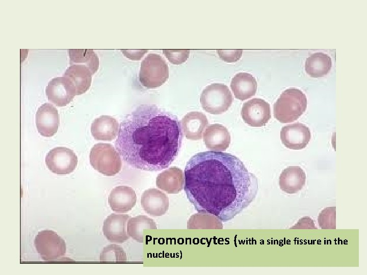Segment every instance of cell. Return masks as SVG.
Returning <instances> with one entry per match:
<instances>
[{"label": "cell", "instance_id": "obj_15", "mask_svg": "<svg viewBox=\"0 0 367 275\" xmlns=\"http://www.w3.org/2000/svg\"><path fill=\"white\" fill-rule=\"evenodd\" d=\"M137 196L135 190L127 186H118L112 189L108 197V203L113 211L125 213L135 206Z\"/></svg>", "mask_w": 367, "mask_h": 275}, {"label": "cell", "instance_id": "obj_7", "mask_svg": "<svg viewBox=\"0 0 367 275\" xmlns=\"http://www.w3.org/2000/svg\"><path fill=\"white\" fill-rule=\"evenodd\" d=\"M34 245L40 257L44 261L61 260L66 253L64 240L50 230L39 232L35 238Z\"/></svg>", "mask_w": 367, "mask_h": 275}, {"label": "cell", "instance_id": "obj_11", "mask_svg": "<svg viewBox=\"0 0 367 275\" xmlns=\"http://www.w3.org/2000/svg\"><path fill=\"white\" fill-rule=\"evenodd\" d=\"M311 138L310 129L304 124L295 123L283 126L280 131V139L287 148L300 150L305 148Z\"/></svg>", "mask_w": 367, "mask_h": 275}, {"label": "cell", "instance_id": "obj_6", "mask_svg": "<svg viewBox=\"0 0 367 275\" xmlns=\"http://www.w3.org/2000/svg\"><path fill=\"white\" fill-rule=\"evenodd\" d=\"M233 101V98L228 87L219 83L206 86L200 97L203 109L212 114H220L226 112Z\"/></svg>", "mask_w": 367, "mask_h": 275}, {"label": "cell", "instance_id": "obj_21", "mask_svg": "<svg viewBox=\"0 0 367 275\" xmlns=\"http://www.w3.org/2000/svg\"><path fill=\"white\" fill-rule=\"evenodd\" d=\"M257 85L256 79L252 74L240 72L232 78L230 88L235 97L243 101L255 94Z\"/></svg>", "mask_w": 367, "mask_h": 275}, {"label": "cell", "instance_id": "obj_10", "mask_svg": "<svg viewBox=\"0 0 367 275\" xmlns=\"http://www.w3.org/2000/svg\"><path fill=\"white\" fill-rule=\"evenodd\" d=\"M241 116L250 126H265L271 117L270 105L261 98H253L243 104Z\"/></svg>", "mask_w": 367, "mask_h": 275}, {"label": "cell", "instance_id": "obj_9", "mask_svg": "<svg viewBox=\"0 0 367 275\" xmlns=\"http://www.w3.org/2000/svg\"><path fill=\"white\" fill-rule=\"evenodd\" d=\"M45 93L48 100L60 107L68 104L76 95L74 86L64 76L52 78L46 87Z\"/></svg>", "mask_w": 367, "mask_h": 275}, {"label": "cell", "instance_id": "obj_24", "mask_svg": "<svg viewBox=\"0 0 367 275\" xmlns=\"http://www.w3.org/2000/svg\"><path fill=\"white\" fill-rule=\"evenodd\" d=\"M68 52L70 66H84L90 70L93 75L98 69L99 58L93 49H70Z\"/></svg>", "mask_w": 367, "mask_h": 275}, {"label": "cell", "instance_id": "obj_28", "mask_svg": "<svg viewBox=\"0 0 367 275\" xmlns=\"http://www.w3.org/2000/svg\"><path fill=\"white\" fill-rule=\"evenodd\" d=\"M319 226L323 229L336 228V208L335 206L324 208L318 217Z\"/></svg>", "mask_w": 367, "mask_h": 275}, {"label": "cell", "instance_id": "obj_19", "mask_svg": "<svg viewBox=\"0 0 367 275\" xmlns=\"http://www.w3.org/2000/svg\"><path fill=\"white\" fill-rule=\"evenodd\" d=\"M184 176L182 171L172 167L159 174L156 178V185L168 194H176L183 189Z\"/></svg>", "mask_w": 367, "mask_h": 275}, {"label": "cell", "instance_id": "obj_22", "mask_svg": "<svg viewBox=\"0 0 367 275\" xmlns=\"http://www.w3.org/2000/svg\"><path fill=\"white\" fill-rule=\"evenodd\" d=\"M93 74L90 70L82 65L70 66L63 76L67 77L75 88L76 95L86 93L90 88Z\"/></svg>", "mask_w": 367, "mask_h": 275}, {"label": "cell", "instance_id": "obj_4", "mask_svg": "<svg viewBox=\"0 0 367 275\" xmlns=\"http://www.w3.org/2000/svg\"><path fill=\"white\" fill-rule=\"evenodd\" d=\"M92 167L105 176H114L121 168L120 154L108 143H98L91 148L89 155Z\"/></svg>", "mask_w": 367, "mask_h": 275}, {"label": "cell", "instance_id": "obj_31", "mask_svg": "<svg viewBox=\"0 0 367 275\" xmlns=\"http://www.w3.org/2000/svg\"><path fill=\"white\" fill-rule=\"evenodd\" d=\"M124 56L132 60H139L148 51L147 49H121Z\"/></svg>", "mask_w": 367, "mask_h": 275}, {"label": "cell", "instance_id": "obj_14", "mask_svg": "<svg viewBox=\"0 0 367 275\" xmlns=\"http://www.w3.org/2000/svg\"><path fill=\"white\" fill-rule=\"evenodd\" d=\"M143 210L152 216H162L168 210L169 199L167 195L156 188L145 190L141 197Z\"/></svg>", "mask_w": 367, "mask_h": 275}, {"label": "cell", "instance_id": "obj_8", "mask_svg": "<svg viewBox=\"0 0 367 275\" xmlns=\"http://www.w3.org/2000/svg\"><path fill=\"white\" fill-rule=\"evenodd\" d=\"M77 157L70 149L57 147L51 149L45 157L47 168L53 173L65 175L72 173L77 164Z\"/></svg>", "mask_w": 367, "mask_h": 275}, {"label": "cell", "instance_id": "obj_32", "mask_svg": "<svg viewBox=\"0 0 367 275\" xmlns=\"http://www.w3.org/2000/svg\"><path fill=\"white\" fill-rule=\"evenodd\" d=\"M290 229H317L313 220L308 216L300 218L297 224Z\"/></svg>", "mask_w": 367, "mask_h": 275}, {"label": "cell", "instance_id": "obj_18", "mask_svg": "<svg viewBox=\"0 0 367 275\" xmlns=\"http://www.w3.org/2000/svg\"><path fill=\"white\" fill-rule=\"evenodd\" d=\"M306 175L299 166H290L283 170L279 179L280 188L289 194L301 190L305 185Z\"/></svg>", "mask_w": 367, "mask_h": 275}, {"label": "cell", "instance_id": "obj_26", "mask_svg": "<svg viewBox=\"0 0 367 275\" xmlns=\"http://www.w3.org/2000/svg\"><path fill=\"white\" fill-rule=\"evenodd\" d=\"M189 229H222V221L215 215L208 213L198 212L192 215L187 223Z\"/></svg>", "mask_w": 367, "mask_h": 275}, {"label": "cell", "instance_id": "obj_23", "mask_svg": "<svg viewBox=\"0 0 367 275\" xmlns=\"http://www.w3.org/2000/svg\"><path fill=\"white\" fill-rule=\"evenodd\" d=\"M304 67L306 72L310 77L317 78L324 76L331 69V58L323 52H315L307 58Z\"/></svg>", "mask_w": 367, "mask_h": 275}, {"label": "cell", "instance_id": "obj_27", "mask_svg": "<svg viewBox=\"0 0 367 275\" xmlns=\"http://www.w3.org/2000/svg\"><path fill=\"white\" fill-rule=\"evenodd\" d=\"M101 261H125L126 255L123 249L116 244L104 246L100 254Z\"/></svg>", "mask_w": 367, "mask_h": 275}, {"label": "cell", "instance_id": "obj_13", "mask_svg": "<svg viewBox=\"0 0 367 275\" xmlns=\"http://www.w3.org/2000/svg\"><path fill=\"white\" fill-rule=\"evenodd\" d=\"M131 217L127 214L111 213L103 222L102 231L107 239L112 242L122 243L129 236L127 233V223Z\"/></svg>", "mask_w": 367, "mask_h": 275}, {"label": "cell", "instance_id": "obj_12", "mask_svg": "<svg viewBox=\"0 0 367 275\" xmlns=\"http://www.w3.org/2000/svg\"><path fill=\"white\" fill-rule=\"evenodd\" d=\"M35 120L38 131L43 136L51 137L57 132L60 117L57 109L51 104L41 105L37 111Z\"/></svg>", "mask_w": 367, "mask_h": 275}, {"label": "cell", "instance_id": "obj_29", "mask_svg": "<svg viewBox=\"0 0 367 275\" xmlns=\"http://www.w3.org/2000/svg\"><path fill=\"white\" fill-rule=\"evenodd\" d=\"M163 52L169 61L174 65L184 63L190 54L189 49H163Z\"/></svg>", "mask_w": 367, "mask_h": 275}, {"label": "cell", "instance_id": "obj_2", "mask_svg": "<svg viewBox=\"0 0 367 275\" xmlns=\"http://www.w3.org/2000/svg\"><path fill=\"white\" fill-rule=\"evenodd\" d=\"M182 134L176 116L156 105L143 104L120 123L115 147L131 167L160 171L168 168L177 156Z\"/></svg>", "mask_w": 367, "mask_h": 275}, {"label": "cell", "instance_id": "obj_1", "mask_svg": "<svg viewBox=\"0 0 367 275\" xmlns=\"http://www.w3.org/2000/svg\"><path fill=\"white\" fill-rule=\"evenodd\" d=\"M184 189L199 212L223 222L232 219L247 207L258 190L256 177L236 156L205 151L194 155L184 170Z\"/></svg>", "mask_w": 367, "mask_h": 275}, {"label": "cell", "instance_id": "obj_17", "mask_svg": "<svg viewBox=\"0 0 367 275\" xmlns=\"http://www.w3.org/2000/svg\"><path fill=\"white\" fill-rule=\"evenodd\" d=\"M182 133L188 139L198 140L208 122L206 116L199 112H191L187 114L180 121Z\"/></svg>", "mask_w": 367, "mask_h": 275}, {"label": "cell", "instance_id": "obj_16", "mask_svg": "<svg viewBox=\"0 0 367 275\" xmlns=\"http://www.w3.org/2000/svg\"><path fill=\"white\" fill-rule=\"evenodd\" d=\"M203 141L207 148L216 152L225 151L230 143L228 130L219 124L209 125L203 133Z\"/></svg>", "mask_w": 367, "mask_h": 275}, {"label": "cell", "instance_id": "obj_30", "mask_svg": "<svg viewBox=\"0 0 367 275\" xmlns=\"http://www.w3.org/2000/svg\"><path fill=\"white\" fill-rule=\"evenodd\" d=\"M219 58L223 61L232 63L238 61L242 56V49H218Z\"/></svg>", "mask_w": 367, "mask_h": 275}, {"label": "cell", "instance_id": "obj_3", "mask_svg": "<svg viewBox=\"0 0 367 275\" xmlns=\"http://www.w3.org/2000/svg\"><path fill=\"white\" fill-rule=\"evenodd\" d=\"M307 98L300 90L290 88L284 90L274 105V117L282 123L297 120L306 111Z\"/></svg>", "mask_w": 367, "mask_h": 275}, {"label": "cell", "instance_id": "obj_25", "mask_svg": "<svg viewBox=\"0 0 367 275\" xmlns=\"http://www.w3.org/2000/svg\"><path fill=\"white\" fill-rule=\"evenodd\" d=\"M144 229H157L156 225L152 219L144 215L131 217L127 222L128 235L139 243L143 242Z\"/></svg>", "mask_w": 367, "mask_h": 275}, {"label": "cell", "instance_id": "obj_20", "mask_svg": "<svg viewBox=\"0 0 367 275\" xmlns=\"http://www.w3.org/2000/svg\"><path fill=\"white\" fill-rule=\"evenodd\" d=\"M119 124L112 117L102 115L92 123L91 132L96 140L112 141L118 134Z\"/></svg>", "mask_w": 367, "mask_h": 275}, {"label": "cell", "instance_id": "obj_5", "mask_svg": "<svg viewBox=\"0 0 367 275\" xmlns=\"http://www.w3.org/2000/svg\"><path fill=\"white\" fill-rule=\"evenodd\" d=\"M168 77V64L160 54L149 53L141 62L139 79L145 87L151 89L159 87Z\"/></svg>", "mask_w": 367, "mask_h": 275}]
</instances>
